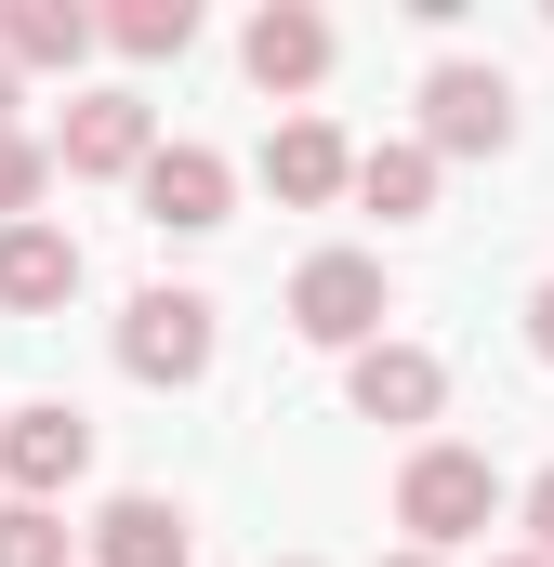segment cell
<instances>
[{"label":"cell","instance_id":"cell-1","mask_svg":"<svg viewBox=\"0 0 554 567\" xmlns=\"http://www.w3.org/2000/svg\"><path fill=\"white\" fill-rule=\"evenodd\" d=\"M489 515H502V462H489V449H462V435H422L410 475H397V528H410V555L475 542Z\"/></svg>","mask_w":554,"mask_h":567},{"label":"cell","instance_id":"cell-23","mask_svg":"<svg viewBox=\"0 0 554 567\" xmlns=\"http://www.w3.org/2000/svg\"><path fill=\"white\" fill-rule=\"evenodd\" d=\"M277 567H317V555H277Z\"/></svg>","mask_w":554,"mask_h":567},{"label":"cell","instance_id":"cell-3","mask_svg":"<svg viewBox=\"0 0 554 567\" xmlns=\"http://www.w3.org/2000/svg\"><path fill=\"white\" fill-rule=\"evenodd\" d=\"M383 317H397V290H383L370 251H317V265L290 278V330H304V343H330V357L383 343Z\"/></svg>","mask_w":554,"mask_h":567},{"label":"cell","instance_id":"cell-11","mask_svg":"<svg viewBox=\"0 0 554 567\" xmlns=\"http://www.w3.org/2000/svg\"><path fill=\"white\" fill-rule=\"evenodd\" d=\"M185 542H198V528H185L158 488H120V502L93 515V567H185Z\"/></svg>","mask_w":554,"mask_h":567},{"label":"cell","instance_id":"cell-13","mask_svg":"<svg viewBox=\"0 0 554 567\" xmlns=\"http://www.w3.org/2000/svg\"><path fill=\"white\" fill-rule=\"evenodd\" d=\"M80 53H93L80 0H0V66H80Z\"/></svg>","mask_w":554,"mask_h":567},{"label":"cell","instance_id":"cell-4","mask_svg":"<svg viewBox=\"0 0 554 567\" xmlns=\"http://www.w3.org/2000/svg\"><path fill=\"white\" fill-rule=\"evenodd\" d=\"M80 475H93V423H80L66 396H40V410H0V488H13V502H40V515H53Z\"/></svg>","mask_w":554,"mask_h":567},{"label":"cell","instance_id":"cell-10","mask_svg":"<svg viewBox=\"0 0 554 567\" xmlns=\"http://www.w3.org/2000/svg\"><path fill=\"white\" fill-rule=\"evenodd\" d=\"M238 53H252L265 93H317V80H330V13H317V0H265Z\"/></svg>","mask_w":554,"mask_h":567},{"label":"cell","instance_id":"cell-21","mask_svg":"<svg viewBox=\"0 0 554 567\" xmlns=\"http://www.w3.org/2000/svg\"><path fill=\"white\" fill-rule=\"evenodd\" d=\"M383 567H449V555H383Z\"/></svg>","mask_w":554,"mask_h":567},{"label":"cell","instance_id":"cell-6","mask_svg":"<svg viewBox=\"0 0 554 567\" xmlns=\"http://www.w3.org/2000/svg\"><path fill=\"white\" fill-rule=\"evenodd\" d=\"M133 198H145V225H158V238H212V225L238 212V172H225L212 145H145Z\"/></svg>","mask_w":554,"mask_h":567},{"label":"cell","instance_id":"cell-20","mask_svg":"<svg viewBox=\"0 0 554 567\" xmlns=\"http://www.w3.org/2000/svg\"><path fill=\"white\" fill-rule=\"evenodd\" d=\"M0 133H13V66H0Z\"/></svg>","mask_w":554,"mask_h":567},{"label":"cell","instance_id":"cell-8","mask_svg":"<svg viewBox=\"0 0 554 567\" xmlns=\"http://www.w3.org/2000/svg\"><path fill=\"white\" fill-rule=\"evenodd\" d=\"M145 106L133 93H80V106H66V133H53V158H66V172H80V185H120V172H145Z\"/></svg>","mask_w":554,"mask_h":567},{"label":"cell","instance_id":"cell-18","mask_svg":"<svg viewBox=\"0 0 554 567\" xmlns=\"http://www.w3.org/2000/svg\"><path fill=\"white\" fill-rule=\"evenodd\" d=\"M529 555L554 567V462H542V475H529Z\"/></svg>","mask_w":554,"mask_h":567},{"label":"cell","instance_id":"cell-2","mask_svg":"<svg viewBox=\"0 0 554 567\" xmlns=\"http://www.w3.org/2000/svg\"><path fill=\"white\" fill-rule=\"evenodd\" d=\"M502 145H515V80L475 66V53H449L422 80V158H502Z\"/></svg>","mask_w":554,"mask_h":567},{"label":"cell","instance_id":"cell-22","mask_svg":"<svg viewBox=\"0 0 554 567\" xmlns=\"http://www.w3.org/2000/svg\"><path fill=\"white\" fill-rule=\"evenodd\" d=\"M489 567H542V555H489Z\"/></svg>","mask_w":554,"mask_h":567},{"label":"cell","instance_id":"cell-15","mask_svg":"<svg viewBox=\"0 0 554 567\" xmlns=\"http://www.w3.org/2000/svg\"><path fill=\"white\" fill-rule=\"evenodd\" d=\"M93 40H120L133 66H158V53H185V40H198V0H120Z\"/></svg>","mask_w":554,"mask_h":567},{"label":"cell","instance_id":"cell-16","mask_svg":"<svg viewBox=\"0 0 554 567\" xmlns=\"http://www.w3.org/2000/svg\"><path fill=\"white\" fill-rule=\"evenodd\" d=\"M0 567H66V515H40V502H0Z\"/></svg>","mask_w":554,"mask_h":567},{"label":"cell","instance_id":"cell-9","mask_svg":"<svg viewBox=\"0 0 554 567\" xmlns=\"http://www.w3.org/2000/svg\"><path fill=\"white\" fill-rule=\"evenodd\" d=\"M66 290H80V238L66 225H40V212L0 225V317H53Z\"/></svg>","mask_w":554,"mask_h":567},{"label":"cell","instance_id":"cell-12","mask_svg":"<svg viewBox=\"0 0 554 567\" xmlns=\"http://www.w3.org/2000/svg\"><path fill=\"white\" fill-rule=\"evenodd\" d=\"M343 172H357V145L330 133V120H290V133L265 145V185L290 198V212H317V198H343Z\"/></svg>","mask_w":554,"mask_h":567},{"label":"cell","instance_id":"cell-19","mask_svg":"<svg viewBox=\"0 0 554 567\" xmlns=\"http://www.w3.org/2000/svg\"><path fill=\"white\" fill-rule=\"evenodd\" d=\"M529 357H542V370H554V278L529 290Z\"/></svg>","mask_w":554,"mask_h":567},{"label":"cell","instance_id":"cell-7","mask_svg":"<svg viewBox=\"0 0 554 567\" xmlns=\"http://www.w3.org/2000/svg\"><path fill=\"white\" fill-rule=\"evenodd\" d=\"M343 396H357V423H397V435H422L435 410H449V370H435L422 343H357Z\"/></svg>","mask_w":554,"mask_h":567},{"label":"cell","instance_id":"cell-14","mask_svg":"<svg viewBox=\"0 0 554 567\" xmlns=\"http://www.w3.org/2000/svg\"><path fill=\"white\" fill-rule=\"evenodd\" d=\"M343 185H357V198H370L383 225H422V212H435V158H422V145H370V158H357Z\"/></svg>","mask_w":554,"mask_h":567},{"label":"cell","instance_id":"cell-17","mask_svg":"<svg viewBox=\"0 0 554 567\" xmlns=\"http://www.w3.org/2000/svg\"><path fill=\"white\" fill-rule=\"evenodd\" d=\"M53 185V145H27V133H0V225H27V198Z\"/></svg>","mask_w":554,"mask_h":567},{"label":"cell","instance_id":"cell-5","mask_svg":"<svg viewBox=\"0 0 554 567\" xmlns=\"http://www.w3.org/2000/svg\"><path fill=\"white\" fill-rule=\"evenodd\" d=\"M212 290H133V317H120V370L133 383H198L212 370Z\"/></svg>","mask_w":554,"mask_h":567}]
</instances>
